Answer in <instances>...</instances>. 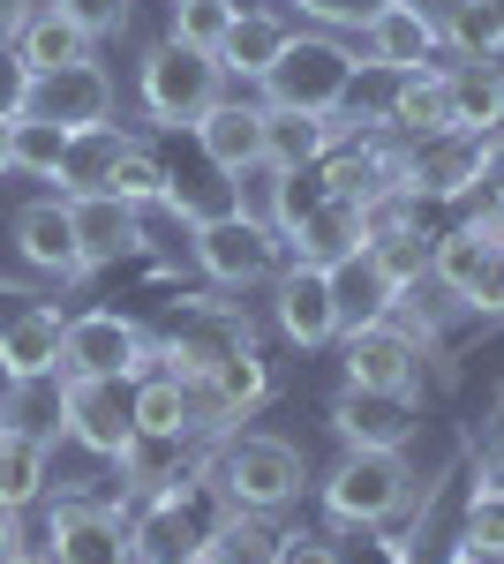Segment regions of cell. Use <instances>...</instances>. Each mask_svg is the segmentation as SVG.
I'll list each match as a JSON object with an SVG mask.
<instances>
[{
	"label": "cell",
	"mask_w": 504,
	"mask_h": 564,
	"mask_svg": "<svg viewBox=\"0 0 504 564\" xmlns=\"http://www.w3.org/2000/svg\"><path fill=\"white\" fill-rule=\"evenodd\" d=\"M211 481H218V497L234 505V512H256V520H271V512H287L301 497V481H309V459H301L287 436H264V430H226L211 444Z\"/></svg>",
	"instance_id": "6da1fadb"
},
{
	"label": "cell",
	"mask_w": 504,
	"mask_h": 564,
	"mask_svg": "<svg viewBox=\"0 0 504 564\" xmlns=\"http://www.w3.org/2000/svg\"><path fill=\"white\" fill-rule=\"evenodd\" d=\"M354 84H362V53L339 31H294L287 53L271 61V76L256 84V98L287 106V113H346Z\"/></svg>",
	"instance_id": "7a4b0ae2"
},
{
	"label": "cell",
	"mask_w": 504,
	"mask_h": 564,
	"mask_svg": "<svg viewBox=\"0 0 504 564\" xmlns=\"http://www.w3.org/2000/svg\"><path fill=\"white\" fill-rule=\"evenodd\" d=\"M189 257H196V271H204L218 294H256V286H271L287 271V241L271 234L264 212L234 204V212L189 226Z\"/></svg>",
	"instance_id": "3957f363"
},
{
	"label": "cell",
	"mask_w": 504,
	"mask_h": 564,
	"mask_svg": "<svg viewBox=\"0 0 504 564\" xmlns=\"http://www.w3.org/2000/svg\"><path fill=\"white\" fill-rule=\"evenodd\" d=\"M317 497L339 527H392L421 497V475L407 467V452H339Z\"/></svg>",
	"instance_id": "277c9868"
},
{
	"label": "cell",
	"mask_w": 504,
	"mask_h": 564,
	"mask_svg": "<svg viewBox=\"0 0 504 564\" xmlns=\"http://www.w3.org/2000/svg\"><path fill=\"white\" fill-rule=\"evenodd\" d=\"M218 90H226L218 61L196 53V45H181V39L143 45V61H136V98H143V113H151L159 129H189Z\"/></svg>",
	"instance_id": "5b68a950"
},
{
	"label": "cell",
	"mask_w": 504,
	"mask_h": 564,
	"mask_svg": "<svg viewBox=\"0 0 504 564\" xmlns=\"http://www.w3.org/2000/svg\"><path fill=\"white\" fill-rule=\"evenodd\" d=\"M421 361H429V339H421L407 316H377V324H346V332H339V369H346V384L415 391L421 399Z\"/></svg>",
	"instance_id": "8992f818"
},
{
	"label": "cell",
	"mask_w": 504,
	"mask_h": 564,
	"mask_svg": "<svg viewBox=\"0 0 504 564\" xmlns=\"http://www.w3.org/2000/svg\"><path fill=\"white\" fill-rule=\"evenodd\" d=\"M242 347H256V324L234 302H181V316L159 332V369L196 384V377H211L226 354H242Z\"/></svg>",
	"instance_id": "52a82bcc"
},
{
	"label": "cell",
	"mask_w": 504,
	"mask_h": 564,
	"mask_svg": "<svg viewBox=\"0 0 504 564\" xmlns=\"http://www.w3.org/2000/svg\"><path fill=\"white\" fill-rule=\"evenodd\" d=\"M45 564H136V534L128 512L98 505V497H53L45 505Z\"/></svg>",
	"instance_id": "ba28073f"
},
{
	"label": "cell",
	"mask_w": 504,
	"mask_h": 564,
	"mask_svg": "<svg viewBox=\"0 0 504 564\" xmlns=\"http://www.w3.org/2000/svg\"><path fill=\"white\" fill-rule=\"evenodd\" d=\"M159 369V339L121 316V308H84L68 316V377H151Z\"/></svg>",
	"instance_id": "9c48e42d"
},
{
	"label": "cell",
	"mask_w": 504,
	"mask_h": 564,
	"mask_svg": "<svg viewBox=\"0 0 504 564\" xmlns=\"http://www.w3.org/2000/svg\"><path fill=\"white\" fill-rule=\"evenodd\" d=\"M264 121H271V106H264L256 90L226 84L204 113L189 121V135H196V151H204L226 181H242V174H264Z\"/></svg>",
	"instance_id": "30bf717a"
},
{
	"label": "cell",
	"mask_w": 504,
	"mask_h": 564,
	"mask_svg": "<svg viewBox=\"0 0 504 564\" xmlns=\"http://www.w3.org/2000/svg\"><path fill=\"white\" fill-rule=\"evenodd\" d=\"M61 436L84 444L90 459H121L136 436L128 377H61Z\"/></svg>",
	"instance_id": "8fae6325"
},
{
	"label": "cell",
	"mask_w": 504,
	"mask_h": 564,
	"mask_svg": "<svg viewBox=\"0 0 504 564\" xmlns=\"http://www.w3.org/2000/svg\"><path fill=\"white\" fill-rule=\"evenodd\" d=\"M399 174H407V188L421 204H467L482 188V135H467V129L415 135V143H399Z\"/></svg>",
	"instance_id": "7c38bea8"
},
{
	"label": "cell",
	"mask_w": 504,
	"mask_h": 564,
	"mask_svg": "<svg viewBox=\"0 0 504 564\" xmlns=\"http://www.w3.org/2000/svg\"><path fill=\"white\" fill-rule=\"evenodd\" d=\"M332 430H339V444H346V452H407V444L421 436V399H415V391L339 384Z\"/></svg>",
	"instance_id": "4fadbf2b"
},
{
	"label": "cell",
	"mask_w": 504,
	"mask_h": 564,
	"mask_svg": "<svg viewBox=\"0 0 504 564\" xmlns=\"http://www.w3.org/2000/svg\"><path fill=\"white\" fill-rule=\"evenodd\" d=\"M271 324H279V339L301 354H317V347H339V302H332V271H317V263H287L271 286Z\"/></svg>",
	"instance_id": "5bb4252c"
},
{
	"label": "cell",
	"mask_w": 504,
	"mask_h": 564,
	"mask_svg": "<svg viewBox=\"0 0 504 564\" xmlns=\"http://www.w3.org/2000/svg\"><path fill=\"white\" fill-rule=\"evenodd\" d=\"M362 68H384V76H415V68H437L444 61V23L421 8V0H392L377 23L362 31Z\"/></svg>",
	"instance_id": "9a60e30c"
},
{
	"label": "cell",
	"mask_w": 504,
	"mask_h": 564,
	"mask_svg": "<svg viewBox=\"0 0 504 564\" xmlns=\"http://www.w3.org/2000/svg\"><path fill=\"white\" fill-rule=\"evenodd\" d=\"M68 218H76V257H84V271L151 257L143 212H136V204H121L114 188H84V196H68Z\"/></svg>",
	"instance_id": "2e32d148"
},
{
	"label": "cell",
	"mask_w": 504,
	"mask_h": 564,
	"mask_svg": "<svg viewBox=\"0 0 504 564\" xmlns=\"http://www.w3.org/2000/svg\"><path fill=\"white\" fill-rule=\"evenodd\" d=\"M31 113L39 121H61L68 135L114 121V68L98 53L90 61H68V68H45L39 84H31Z\"/></svg>",
	"instance_id": "e0dca14e"
},
{
	"label": "cell",
	"mask_w": 504,
	"mask_h": 564,
	"mask_svg": "<svg viewBox=\"0 0 504 564\" xmlns=\"http://www.w3.org/2000/svg\"><path fill=\"white\" fill-rule=\"evenodd\" d=\"M0 377L23 384V377H68V316L53 302H31L15 316H0Z\"/></svg>",
	"instance_id": "ac0fdd59"
},
{
	"label": "cell",
	"mask_w": 504,
	"mask_h": 564,
	"mask_svg": "<svg viewBox=\"0 0 504 564\" xmlns=\"http://www.w3.org/2000/svg\"><path fill=\"white\" fill-rule=\"evenodd\" d=\"M264 399H271V361L256 347L226 354L211 377H196V414H204V436H226L242 430V422H256L264 414Z\"/></svg>",
	"instance_id": "d6986e66"
},
{
	"label": "cell",
	"mask_w": 504,
	"mask_h": 564,
	"mask_svg": "<svg viewBox=\"0 0 504 564\" xmlns=\"http://www.w3.org/2000/svg\"><path fill=\"white\" fill-rule=\"evenodd\" d=\"M15 257L31 263L39 279L68 286V279H90L84 257H76V218H68V196H39L15 212Z\"/></svg>",
	"instance_id": "ffe728a7"
},
{
	"label": "cell",
	"mask_w": 504,
	"mask_h": 564,
	"mask_svg": "<svg viewBox=\"0 0 504 564\" xmlns=\"http://www.w3.org/2000/svg\"><path fill=\"white\" fill-rule=\"evenodd\" d=\"M287 39H294V23H287L279 8H242L234 31H226V45H218V76L234 90H256L271 76V61L287 53Z\"/></svg>",
	"instance_id": "44dd1931"
},
{
	"label": "cell",
	"mask_w": 504,
	"mask_h": 564,
	"mask_svg": "<svg viewBox=\"0 0 504 564\" xmlns=\"http://www.w3.org/2000/svg\"><path fill=\"white\" fill-rule=\"evenodd\" d=\"M362 249H369V241H362V204H346V196H324V204L287 234V263H317V271L362 257Z\"/></svg>",
	"instance_id": "7402d4cb"
},
{
	"label": "cell",
	"mask_w": 504,
	"mask_h": 564,
	"mask_svg": "<svg viewBox=\"0 0 504 564\" xmlns=\"http://www.w3.org/2000/svg\"><path fill=\"white\" fill-rule=\"evenodd\" d=\"M377 129H392L399 143L452 129V84H444V68H415V76H392V98H384Z\"/></svg>",
	"instance_id": "603a6c76"
},
{
	"label": "cell",
	"mask_w": 504,
	"mask_h": 564,
	"mask_svg": "<svg viewBox=\"0 0 504 564\" xmlns=\"http://www.w3.org/2000/svg\"><path fill=\"white\" fill-rule=\"evenodd\" d=\"M128 406H136V436H173V444H196V436H204L196 384H181L167 369L136 377V384H128Z\"/></svg>",
	"instance_id": "cb8c5ba5"
},
{
	"label": "cell",
	"mask_w": 504,
	"mask_h": 564,
	"mask_svg": "<svg viewBox=\"0 0 504 564\" xmlns=\"http://www.w3.org/2000/svg\"><path fill=\"white\" fill-rule=\"evenodd\" d=\"M45 497H53V444L0 422V505L8 512H31Z\"/></svg>",
	"instance_id": "d4e9b609"
},
{
	"label": "cell",
	"mask_w": 504,
	"mask_h": 564,
	"mask_svg": "<svg viewBox=\"0 0 504 564\" xmlns=\"http://www.w3.org/2000/svg\"><path fill=\"white\" fill-rule=\"evenodd\" d=\"M452 129L467 135H497L504 129V61H452Z\"/></svg>",
	"instance_id": "484cf974"
},
{
	"label": "cell",
	"mask_w": 504,
	"mask_h": 564,
	"mask_svg": "<svg viewBox=\"0 0 504 564\" xmlns=\"http://www.w3.org/2000/svg\"><path fill=\"white\" fill-rule=\"evenodd\" d=\"M136 135L121 129V121H98V129H84V135H68V159H61V196H84V188H106L114 181V159H121Z\"/></svg>",
	"instance_id": "4316f807"
},
{
	"label": "cell",
	"mask_w": 504,
	"mask_h": 564,
	"mask_svg": "<svg viewBox=\"0 0 504 564\" xmlns=\"http://www.w3.org/2000/svg\"><path fill=\"white\" fill-rule=\"evenodd\" d=\"M15 53H23V61H31V68H68V61H90V53H98V45H90V31L84 23H68V15H61V8H31V23H23V31H15Z\"/></svg>",
	"instance_id": "83f0119b"
},
{
	"label": "cell",
	"mask_w": 504,
	"mask_h": 564,
	"mask_svg": "<svg viewBox=\"0 0 504 564\" xmlns=\"http://www.w3.org/2000/svg\"><path fill=\"white\" fill-rule=\"evenodd\" d=\"M332 302H339V324H377V316L399 308V294H392V279L377 271V257L362 249V257L332 263Z\"/></svg>",
	"instance_id": "f1b7e54d"
},
{
	"label": "cell",
	"mask_w": 504,
	"mask_h": 564,
	"mask_svg": "<svg viewBox=\"0 0 504 564\" xmlns=\"http://www.w3.org/2000/svg\"><path fill=\"white\" fill-rule=\"evenodd\" d=\"M437 23L452 61H504V0H452Z\"/></svg>",
	"instance_id": "f546056e"
},
{
	"label": "cell",
	"mask_w": 504,
	"mask_h": 564,
	"mask_svg": "<svg viewBox=\"0 0 504 564\" xmlns=\"http://www.w3.org/2000/svg\"><path fill=\"white\" fill-rule=\"evenodd\" d=\"M106 188H114L121 204H136V212H167L173 166L159 159V151H151V143H143V135H136V143H128L121 159H114V181H106Z\"/></svg>",
	"instance_id": "4dcf8cb0"
},
{
	"label": "cell",
	"mask_w": 504,
	"mask_h": 564,
	"mask_svg": "<svg viewBox=\"0 0 504 564\" xmlns=\"http://www.w3.org/2000/svg\"><path fill=\"white\" fill-rule=\"evenodd\" d=\"M429 226V204H421L407 181H384L362 196V241L377 249V241H399V234H421Z\"/></svg>",
	"instance_id": "1f68e13d"
},
{
	"label": "cell",
	"mask_w": 504,
	"mask_h": 564,
	"mask_svg": "<svg viewBox=\"0 0 504 564\" xmlns=\"http://www.w3.org/2000/svg\"><path fill=\"white\" fill-rule=\"evenodd\" d=\"M482 557H490V564H504V489H482V481H474L452 564H482Z\"/></svg>",
	"instance_id": "d6a6232c"
},
{
	"label": "cell",
	"mask_w": 504,
	"mask_h": 564,
	"mask_svg": "<svg viewBox=\"0 0 504 564\" xmlns=\"http://www.w3.org/2000/svg\"><path fill=\"white\" fill-rule=\"evenodd\" d=\"M204 550H211V564H279V534L256 512H226V520L211 527Z\"/></svg>",
	"instance_id": "836d02e7"
},
{
	"label": "cell",
	"mask_w": 504,
	"mask_h": 564,
	"mask_svg": "<svg viewBox=\"0 0 504 564\" xmlns=\"http://www.w3.org/2000/svg\"><path fill=\"white\" fill-rule=\"evenodd\" d=\"M0 422L8 430H31V436H61V377H23V384H8L0 399Z\"/></svg>",
	"instance_id": "e575fe53"
},
{
	"label": "cell",
	"mask_w": 504,
	"mask_h": 564,
	"mask_svg": "<svg viewBox=\"0 0 504 564\" xmlns=\"http://www.w3.org/2000/svg\"><path fill=\"white\" fill-rule=\"evenodd\" d=\"M234 15H242V0H173L167 39H181V45H196V53L218 61V45H226V31H234Z\"/></svg>",
	"instance_id": "d590c367"
},
{
	"label": "cell",
	"mask_w": 504,
	"mask_h": 564,
	"mask_svg": "<svg viewBox=\"0 0 504 564\" xmlns=\"http://www.w3.org/2000/svg\"><path fill=\"white\" fill-rule=\"evenodd\" d=\"M61 159H68V129H61V121H39V113H23V121H15V174L61 181Z\"/></svg>",
	"instance_id": "8d00e7d4"
},
{
	"label": "cell",
	"mask_w": 504,
	"mask_h": 564,
	"mask_svg": "<svg viewBox=\"0 0 504 564\" xmlns=\"http://www.w3.org/2000/svg\"><path fill=\"white\" fill-rule=\"evenodd\" d=\"M429 241H437V234L421 226V234H399V241H377V249H369V257H377V271L392 279V294H399V302H415V286L429 279Z\"/></svg>",
	"instance_id": "74e56055"
},
{
	"label": "cell",
	"mask_w": 504,
	"mask_h": 564,
	"mask_svg": "<svg viewBox=\"0 0 504 564\" xmlns=\"http://www.w3.org/2000/svg\"><path fill=\"white\" fill-rule=\"evenodd\" d=\"M294 8L309 15V23H317V31H339V39H362V31L377 23V15L392 8V0H294Z\"/></svg>",
	"instance_id": "f35d334b"
},
{
	"label": "cell",
	"mask_w": 504,
	"mask_h": 564,
	"mask_svg": "<svg viewBox=\"0 0 504 564\" xmlns=\"http://www.w3.org/2000/svg\"><path fill=\"white\" fill-rule=\"evenodd\" d=\"M45 8H61L68 23H84L90 45H98V39H121L128 15H136V0H45Z\"/></svg>",
	"instance_id": "ab89813d"
},
{
	"label": "cell",
	"mask_w": 504,
	"mask_h": 564,
	"mask_svg": "<svg viewBox=\"0 0 504 564\" xmlns=\"http://www.w3.org/2000/svg\"><path fill=\"white\" fill-rule=\"evenodd\" d=\"M31 84H39V68L15 45H0V121H23L31 113Z\"/></svg>",
	"instance_id": "60d3db41"
},
{
	"label": "cell",
	"mask_w": 504,
	"mask_h": 564,
	"mask_svg": "<svg viewBox=\"0 0 504 564\" xmlns=\"http://www.w3.org/2000/svg\"><path fill=\"white\" fill-rule=\"evenodd\" d=\"M474 481L482 489H504V399L482 414V444H474Z\"/></svg>",
	"instance_id": "b9f144b4"
},
{
	"label": "cell",
	"mask_w": 504,
	"mask_h": 564,
	"mask_svg": "<svg viewBox=\"0 0 504 564\" xmlns=\"http://www.w3.org/2000/svg\"><path fill=\"white\" fill-rule=\"evenodd\" d=\"M279 564H346V550H339L332 534H309V527H294V534H279Z\"/></svg>",
	"instance_id": "7bdbcfd3"
},
{
	"label": "cell",
	"mask_w": 504,
	"mask_h": 564,
	"mask_svg": "<svg viewBox=\"0 0 504 564\" xmlns=\"http://www.w3.org/2000/svg\"><path fill=\"white\" fill-rule=\"evenodd\" d=\"M31 550H39V542H31V527H23V512H8V505H0V564H23Z\"/></svg>",
	"instance_id": "ee69618b"
},
{
	"label": "cell",
	"mask_w": 504,
	"mask_h": 564,
	"mask_svg": "<svg viewBox=\"0 0 504 564\" xmlns=\"http://www.w3.org/2000/svg\"><path fill=\"white\" fill-rule=\"evenodd\" d=\"M482 196H490V204H504V129L482 135Z\"/></svg>",
	"instance_id": "f6af8a7d"
},
{
	"label": "cell",
	"mask_w": 504,
	"mask_h": 564,
	"mask_svg": "<svg viewBox=\"0 0 504 564\" xmlns=\"http://www.w3.org/2000/svg\"><path fill=\"white\" fill-rule=\"evenodd\" d=\"M31 8H39V0H0V45H15V31L31 23Z\"/></svg>",
	"instance_id": "bcb514c9"
},
{
	"label": "cell",
	"mask_w": 504,
	"mask_h": 564,
	"mask_svg": "<svg viewBox=\"0 0 504 564\" xmlns=\"http://www.w3.org/2000/svg\"><path fill=\"white\" fill-rule=\"evenodd\" d=\"M15 174V121H0V181Z\"/></svg>",
	"instance_id": "7dc6e473"
},
{
	"label": "cell",
	"mask_w": 504,
	"mask_h": 564,
	"mask_svg": "<svg viewBox=\"0 0 504 564\" xmlns=\"http://www.w3.org/2000/svg\"><path fill=\"white\" fill-rule=\"evenodd\" d=\"M167 564H211V550H189V557H167Z\"/></svg>",
	"instance_id": "c3c4849f"
},
{
	"label": "cell",
	"mask_w": 504,
	"mask_h": 564,
	"mask_svg": "<svg viewBox=\"0 0 504 564\" xmlns=\"http://www.w3.org/2000/svg\"><path fill=\"white\" fill-rule=\"evenodd\" d=\"M23 564H45V557H39V550H31V557H23Z\"/></svg>",
	"instance_id": "681fc988"
}]
</instances>
